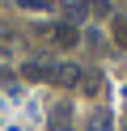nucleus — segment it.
<instances>
[{"mask_svg": "<svg viewBox=\"0 0 127 131\" xmlns=\"http://www.w3.org/2000/svg\"><path fill=\"white\" fill-rule=\"evenodd\" d=\"M68 114H72V106H55V110H51V127L68 131Z\"/></svg>", "mask_w": 127, "mask_h": 131, "instance_id": "5", "label": "nucleus"}, {"mask_svg": "<svg viewBox=\"0 0 127 131\" xmlns=\"http://www.w3.org/2000/svg\"><path fill=\"white\" fill-rule=\"evenodd\" d=\"M25 76L30 80H55V63H38L34 59V63H25Z\"/></svg>", "mask_w": 127, "mask_h": 131, "instance_id": "3", "label": "nucleus"}, {"mask_svg": "<svg viewBox=\"0 0 127 131\" xmlns=\"http://www.w3.org/2000/svg\"><path fill=\"white\" fill-rule=\"evenodd\" d=\"M55 80L72 89V85H81V80H85V72L76 68V63H55Z\"/></svg>", "mask_w": 127, "mask_h": 131, "instance_id": "1", "label": "nucleus"}, {"mask_svg": "<svg viewBox=\"0 0 127 131\" xmlns=\"http://www.w3.org/2000/svg\"><path fill=\"white\" fill-rule=\"evenodd\" d=\"M4 42H8V30H4V26H0V47H4Z\"/></svg>", "mask_w": 127, "mask_h": 131, "instance_id": "10", "label": "nucleus"}, {"mask_svg": "<svg viewBox=\"0 0 127 131\" xmlns=\"http://www.w3.org/2000/svg\"><path fill=\"white\" fill-rule=\"evenodd\" d=\"M17 4H21V9H47L51 0H17Z\"/></svg>", "mask_w": 127, "mask_h": 131, "instance_id": "9", "label": "nucleus"}, {"mask_svg": "<svg viewBox=\"0 0 127 131\" xmlns=\"http://www.w3.org/2000/svg\"><path fill=\"white\" fill-rule=\"evenodd\" d=\"M110 127H114L110 110H93V118H89V131H110Z\"/></svg>", "mask_w": 127, "mask_h": 131, "instance_id": "4", "label": "nucleus"}, {"mask_svg": "<svg viewBox=\"0 0 127 131\" xmlns=\"http://www.w3.org/2000/svg\"><path fill=\"white\" fill-rule=\"evenodd\" d=\"M85 17H89V4H72L68 9V26H81Z\"/></svg>", "mask_w": 127, "mask_h": 131, "instance_id": "7", "label": "nucleus"}, {"mask_svg": "<svg viewBox=\"0 0 127 131\" xmlns=\"http://www.w3.org/2000/svg\"><path fill=\"white\" fill-rule=\"evenodd\" d=\"M47 34L55 38V47H72L76 42V26H68V21L64 26H47Z\"/></svg>", "mask_w": 127, "mask_h": 131, "instance_id": "2", "label": "nucleus"}, {"mask_svg": "<svg viewBox=\"0 0 127 131\" xmlns=\"http://www.w3.org/2000/svg\"><path fill=\"white\" fill-rule=\"evenodd\" d=\"M0 89H17V76H13V72H0Z\"/></svg>", "mask_w": 127, "mask_h": 131, "instance_id": "8", "label": "nucleus"}, {"mask_svg": "<svg viewBox=\"0 0 127 131\" xmlns=\"http://www.w3.org/2000/svg\"><path fill=\"white\" fill-rule=\"evenodd\" d=\"M110 34H114L119 47H127V17H114V21H110Z\"/></svg>", "mask_w": 127, "mask_h": 131, "instance_id": "6", "label": "nucleus"}]
</instances>
